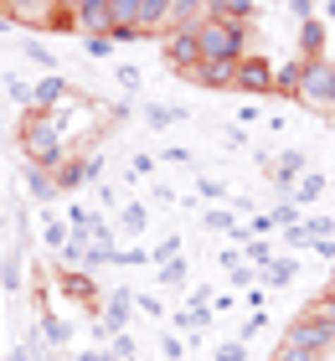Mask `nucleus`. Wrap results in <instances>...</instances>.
<instances>
[{
	"instance_id": "10",
	"label": "nucleus",
	"mask_w": 335,
	"mask_h": 361,
	"mask_svg": "<svg viewBox=\"0 0 335 361\" xmlns=\"http://www.w3.org/2000/svg\"><path fill=\"white\" fill-rule=\"evenodd\" d=\"M129 310H134V294L129 289H114L109 300H104V336H119L124 325H129Z\"/></svg>"
},
{
	"instance_id": "23",
	"label": "nucleus",
	"mask_w": 335,
	"mask_h": 361,
	"mask_svg": "<svg viewBox=\"0 0 335 361\" xmlns=\"http://www.w3.org/2000/svg\"><path fill=\"white\" fill-rule=\"evenodd\" d=\"M83 52H88V57H109L114 52V37H83Z\"/></svg>"
},
{
	"instance_id": "12",
	"label": "nucleus",
	"mask_w": 335,
	"mask_h": 361,
	"mask_svg": "<svg viewBox=\"0 0 335 361\" xmlns=\"http://www.w3.org/2000/svg\"><path fill=\"white\" fill-rule=\"evenodd\" d=\"M299 52H305V62H320L325 57V21H320V16L299 21Z\"/></svg>"
},
{
	"instance_id": "6",
	"label": "nucleus",
	"mask_w": 335,
	"mask_h": 361,
	"mask_svg": "<svg viewBox=\"0 0 335 361\" xmlns=\"http://www.w3.org/2000/svg\"><path fill=\"white\" fill-rule=\"evenodd\" d=\"M232 88H248V93H274V68L258 57V52H248L238 57V83Z\"/></svg>"
},
{
	"instance_id": "26",
	"label": "nucleus",
	"mask_w": 335,
	"mask_h": 361,
	"mask_svg": "<svg viewBox=\"0 0 335 361\" xmlns=\"http://www.w3.org/2000/svg\"><path fill=\"white\" fill-rule=\"evenodd\" d=\"M248 264L268 269V264H274V248H268V243H248Z\"/></svg>"
},
{
	"instance_id": "21",
	"label": "nucleus",
	"mask_w": 335,
	"mask_h": 361,
	"mask_svg": "<svg viewBox=\"0 0 335 361\" xmlns=\"http://www.w3.org/2000/svg\"><path fill=\"white\" fill-rule=\"evenodd\" d=\"M294 274H299V264H294V258H274V264L263 269V279H268V284H294Z\"/></svg>"
},
{
	"instance_id": "5",
	"label": "nucleus",
	"mask_w": 335,
	"mask_h": 361,
	"mask_svg": "<svg viewBox=\"0 0 335 361\" xmlns=\"http://www.w3.org/2000/svg\"><path fill=\"white\" fill-rule=\"evenodd\" d=\"M165 62H171L176 73H196V62H201V52H196V37L191 31H165Z\"/></svg>"
},
{
	"instance_id": "27",
	"label": "nucleus",
	"mask_w": 335,
	"mask_h": 361,
	"mask_svg": "<svg viewBox=\"0 0 335 361\" xmlns=\"http://www.w3.org/2000/svg\"><path fill=\"white\" fill-rule=\"evenodd\" d=\"M207 227L212 233H227V227H238V217L232 212H207Z\"/></svg>"
},
{
	"instance_id": "30",
	"label": "nucleus",
	"mask_w": 335,
	"mask_h": 361,
	"mask_svg": "<svg viewBox=\"0 0 335 361\" xmlns=\"http://www.w3.org/2000/svg\"><path fill=\"white\" fill-rule=\"evenodd\" d=\"M284 238H289V248H305L310 233H305V222H294V227H284Z\"/></svg>"
},
{
	"instance_id": "20",
	"label": "nucleus",
	"mask_w": 335,
	"mask_h": 361,
	"mask_svg": "<svg viewBox=\"0 0 335 361\" xmlns=\"http://www.w3.org/2000/svg\"><path fill=\"white\" fill-rule=\"evenodd\" d=\"M145 119H150V129H171L176 119H186V109H171V104H150V109H145Z\"/></svg>"
},
{
	"instance_id": "7",
	"label": "nucleus",
	"mask_w": 335,
	"mask_h": 361,
	"mask_svg": "<svg viewBox=\"0 0 335 361\" xmlns=\"http://www.w3.org/2000/svg\"><path fill=\"white\" fill-rule=\"evenodd\" d=\"M201 21H212V0H171V26L165 31H196Z\"/></svg>"
},
{
	"instance_id": "17",
	"label": "nucleus",
	"mask_w": 335,
	"mask_h": 361,
	"mask_svg": "<svg viewBox=\"0 0 335 361\" xmlns=\"http://www.w3.org/2000/svg\"><path fill=\"white\" fill-rule=\"evenodd\" d=\"M26 191L37 196V202H47V196H57V176L42 171V166H31V171H26Z\"/></svg>"
},
{
	"instance_id": "19",
	"label": "nucleus",
	"mask_w": 335,
	"mask_h": 361,
	"mask_svg": "<svg viewBox=\"0 0 335 361\" xmlns=\"http://www.w3.org/2000/svg\"><path fill=\"white\" fill-rule=\"evenodd\" d=\"M320 191H325V176H299V180H294V191H289V202H294V207H310Z\"/></svg>"
},
{
	"instance_id": "38",
	"label": "nucleus",
	"mask_w": 335,
	"mask_h": 361,
	"mask_svg": "<svg viewBox=\"0 0 335 361\" xmlns=\"http://www.w3.org/2000/svg\"><path fill=\"white\" fill-rule=\"evenodd\" d=\"M0 6H11V0H0Z\"/></svg>"
},
{
	"instance_id": "8",
	"label": "nucleus",
	"mask_w": 335,
	"mask_h": 361,
	"mask_svg": "<svg viewBox=\"0 0 335 361\" xmlns=\"http://www.w3.org/2000/svg\"><path fill=\"white\" fill-rule=\"evenodd\" d=\"M67 98H73V93H67V78L52 73V78H42V83L31 88V109H37V114H57Z\"/></svg>"
},
{
	"instance_id": "18",
	"label": "nucleus",
	"mask_w": 335,
	"mask_h": 361,
	"mask_svg": "<svg viewBox=\"0 0 335 361\" xmlns=\"http://www.w3.org/2000/svg\"><path fill=\"white\" fill-rule=\"evenodd\" d=\"M299 78H305V62H289V68H274V93L294 98V93H299Z\"/></svg>"
},
{
	"instance_id": "32",
	"label": "nucleus",
	"mask_w": 335,
	"mask_h": 361,
	"mask_svg": "<svg viewBox=\"0 0 335 361\" xmlns=\"http://www.w3.org/2000/svg\"><path fill=\"white\" fill-rule=\"evenodd\" d=\"M150 171H155V160H150V155H134V166H129V176H150Z\"/></svg>"
},
{
	"instance_id": "4",
	"label": "nucleus",
	"mask_w": 335,
	"mask_h": 361,
	"mask_svg": "<svg viewBox=\"0 0 335 361\" xmlns=\"http://www.w3.org/2000/svg\"><path fill=\"white\" fill-rule=\"evenodd\" d=\"M73 31H83V37H109V31H114L109 0H78V11H73Z\"/></svg>"
},
{
	"instance_id": "1",
	"label": "nucleus",
	"mask_w": 335,
	"mask_h": 361,
	"mask_svg": "<svg viewBox=\"0 0 335 361\" xmlns=\"http://www.w3.org/2000/svg\"><path fill=\"white\" fill-rule=\"evenodd\" d=\"M21 150L31 166H42V171H57L62 160H67V140H62V129L52 114H37L31 109L26 119H21Z\"/></svg>"
},
{
	"instance_id": "37",
	"label": "nucleus",
	"mask_w": 335,
	"mask_h": 361,
	"mask_svg": "<svg viewBox=\"0 0 335 361\" xmlns=\"http://www.w3.org/2000/svg\"><path fill=\"white\" fill-rule=\"evenodd\" d=\"M325 294H335V279H330V289H325Z\"/></svg>"
},
{
	"instance_id": "9",
	"label": "nucleus",
	"mask_w": 335,
	"mask_h": 361,
	"mask_svg": "<svg viewBox=\"0 0 335 361\" xmlns=\"http://www.w3.org/2000/svg\"><path fill=\"white\" fill-rule=\"evenodd\" d=\"M93 176H98V155H67L57 166V191H73V186H83V180H93Z\"/></svg>"
},
{
	"instance_id": "24",
	"label": "nucleus",
	"mask_w": 335,
	"mask_h": 361,
	"mask_svg": "<svg viewBox=\"0 0 335 361\" xmlns=\"http://www.w3.org/2000/svg\"><path fill=\"white\" fill-rule=\"evenodd\" d=\"M165 284H186V258H165Z\"/></svg>"
},
{
	"instance_id": "28",
	"label": "nucleus",
	"mask_w": 335,
	"mask_h": 361,
	"mask_svg": "<svg viewBox=\"0 0 335 361\" xmlns=\"http://www.w3.org/2000/svg\"><path fill=\"white\" fill-rule=\"evenodd\" d=\"M330 227H335L330 217H310V222H305V233H310V243H315V238H330Z\"/></svg>"
},
{
	"instance_id": "29",
	"label": "nucleus",
	"mask_w": 335,
	"mask_h": 361,
	"mask_svg": "<svg viewBox=\"0 0 335 361\" xmlns=\"http://www.w3.org/2000/svg\"><path fill=\"white\" fill-rule=\"evenodd\" d=\"M145 227V207H124V233H140Z\"/></svg>"
},
{
	"instance_id": "35",
	"label": "nucleus",
	"mask_w": 335,
	"mask_h": 361,
	"mask_svg": "<svg viewBox=\"0 0 335 361\" xmlns=\"http://www.w3.org/2000/svg\"><path fill=\"white\" fill-rule=\"evenodd\" d=\"M325 16H330V21H335V0H325Z\"/></svg>"
},
{
	"instance_id": "36",
	"label": "nucleus",
	"mask_w": 335,
	"mask_h": 361,
	"mask_svg": "<svg viewBox=\"0 0 335 361\" xmlns=\"http://www.w3.org/2000/svg\"><path fill=\"white\" fill-rule=\"evenodd\" d=\"M6 26H11V16H6V11H0V31H6Z\"/></svg>"
},
{
	"instance_id": "11",
	"label": "nucleus",
	"mask_w": 335,
	"mask_h": 361,
	"mask_svg": "<svg viewBox=\"0 0 335 361\" xmlns=\"http://www.w3.org/2000/svg\"><path fill=\"white\" fill-rule=\"evenodd\" d=\"M171 26V0H140V31L145 37H165Z\"/></svg>"
},
{
	"instance_id": "14",
	"label": "nucleus",
	"mask_w": 335,
	"mask_h": 361,
	"mask_svg": "<svg viewBox=\"0 0 335 361\" xmlns=\"http://www.w3.org/2000/svg\"><path fill=\"white\" fill-rule=\"evenodd\" d=\"M299 176H305V155H299V150H284V155L274 160V186H279V191H294Z\"/></svg>"
},
{
	"instance_id": "22",
	"label": "nucleus",
	"mask_w": 335,
	"mask_h": 361,
	"mask_svg": "<svg viewBox=\"0 0 335 361\" xmlns=\"http://www.w3.org/2000/svg\"><path fill=\"white\" fill-rule=\"evenodd\" d=\"M268 222H274V227H294V222H299V207H294V202H284V207L268 212Z\"/></svg>"
},
{
	"instance_id": "33",
	"label": "nucleus",
	"mask_w": 335,
	"mask_h": 361,
	"mask_svg": "<svg viewBox=\"0 0 335 361\" xmlns=\"http://www.w3.org/2000/svg\"><path fill=\"white\" fill-rule=\"evenodd\" d=\"M289 6H294L299 21H310V16H315V0H289Z\"/></svg>"
},
{
	"instance_id": "15",
	"label": "nucleus",
	"mask_w": 335,
	"mask_h": 361,
	"mask_svg": "<svg viewBox=\"0 0 335 361\" xmlns=\"http://www.w3.org/2000/svg\"><path fill=\"white\" fill-rule=\"evenodd\" d=\"M62 289H67V300H73V305H88V310L98 305V284H93L88 274H78V269L62 274Z\"/></svg>"
},
{
	"instance_id": "13",
	"label": "nucleus",
	"mask_w": 335,
	"mask_h": 361,
	"mask_svg": "<svg viewBox=\"0 0 335 361\" xmlns=\"http://www.w3.org/2000/svg\"><path fill=\"white\" fill-rule=\"evenodd\" d=\"M196 83H207V88H232L238 83V62H196Z\"/></svg>"
},
{
	"instance_id": "34",
	"label": "nucleus",
	"mask_w": 335,
	"mask_h": 361,
	"mask_svg": "<svg viewBox=\"0 0 335 361\" xmlns=\"http://www.w3.org/2000/svg\"><path fill=\"white\" fill-rule=\"evenodd\" d=\"M52 6H57L62 16H73V11H78V0H52Z\"/></svg>"
},
{
	"instance_id": "39",
	"label": "nucleus",
	"mask_w": 335,
	"mask_h": 361,
	"mask_svg": "<svg viewBox=\"0 0 335 361\" xmlns=\"http://www.w3.org/2000/svg\"><path fill=\"white\" fill-rule=\"evenodd\" d=\"M129 361H134V356H129Z\"/></svg>"
},
{
	"instance_id": "16",
	"label": "nucleus",
	"mask_w": 335,
	"mask_h": 361,
	"mask_svg": "<svg viewBox=\"0 0 335 361\" xmlns=\"http://www.w3.org/2000/svg\"><path fill=\"white\" fill-rule=\"evenodd\" d=\"M212 16L217 21H232V26H248L253 21V0H212Z\"/></svg>"
},
{
	"instance_id": "2",
	"label": "nucleus",
	"mask_w": 335,
	"mask_h": 361,
	"mask_svg": "<svg viewBox=\"0 0 335 361\" xmlns=\"http://www.w3.org/2000/svg\"><path fill=\"white\" fill-rule=\"evenodd\" d=\"M196 52H201V62H238V57H248V26H232V21H201L196 31Z\"/></svg>"
},
{
	"instance_id": "25",
	"label": "nucleus",
	"mask_w": 335,
	"mask_h": 361,
	"mask_svg": "<svg viewBox=\"0 0 335 361\" xmlns=\"http://www.w3.org/2000/svg\"><path fill=\"white\" fill-rule=\"evenodd\" d=\"M217 361H248V341H227V346H217Z\"/></svg>"
},
{
	"instance_id": "31",
	"label": "nucleus",
	"mask_w": 335,
	"mask_h": 361,
	"mask_svg": "<svg viewBox=\"0 0 335 361\" xmlns=\"http://www.w3.org/2000/svg\"><path fill=\"white\" fill-rule=\"evenodd\" d=\"M160 351H165V361H176L181 351H186V346H181V341H176V336H160Z\"/></svg>"
},
{
	"instance_id": "3",
	"label": "nucleus",
	"mask_w": 335,
	"mask_h": 361,
	"mask_svg": "<svg viewBox=\"0 0 335 361\" xmlns=\"http://www.w3.org/2000/svg\"><path fill=\"white\" fill-rule=\"evenodd\" d=\"M299 104L315 109V114H335V62L320 57V62H305V78H299Z\"/></svg>"
}]
</instances>
